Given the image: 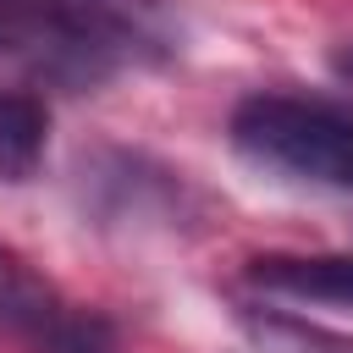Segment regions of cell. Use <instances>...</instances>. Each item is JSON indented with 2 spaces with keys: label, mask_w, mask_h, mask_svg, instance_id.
<instances>
[{
  "label": "cell",
  "mask_w": 353,
  "mask_h": 353,
  "mask_svg": "<svg viewBox=\"0 0 353 353\" xmlns=\"http://www.w3.org/2000/svg\"><path fill=\"white\" fill-rule=\"evenodd\" d=\"M232 149L281 182L353 193V110L303 94H248L232 110Z\"/></svg>",
  "instance_id": "6da1fadb"
},
{
  "label": "cell",
  "mask_w": 353,
  "mask_h": 353,
  "mask_svg": "<svg viewBox=\"0 0 353 353\" xmlns=\"http://www.w3.org/2000/svg\"><path fill=\"white\" fill-rule=\"evenodd\" d=\"M0 320L22 325L44 353H105L110 347V336H105L99 320L61 309L6 248H0Z\"/></svg>",
  "instance_id": "7a4b0ae2"
},
{
  "label": "cell",
  "mask_w": 353,
  "mask_h": 353,
  "mask_svg": "<svg viewBox=\"0 0 353 353\" xmlns=\"http://www.w3.org/2000/svg\"><path fill=\"white\" fill-rule=\"evenodd\" d=\"M248 287L287 303L353 309V254H265L248 265Z\"/></svg>",
  "instance_id": "3957f363"
},
{
  "label": "cell",
  "mask_w": 353,
  "mask_h": 353,
  "mask_svg": "<svg viewBox=\"0 0 353 353\" xmlns=\"http://www.w3.org/2000/svg\"><path fill=\"white\" fill-rule=\"evenodd\" d=\"M50 110L28 88H0V182H28L44 165Z\"/></svg>",
  "instance_id": "277c9868"
},
{
  "label": "cell",
  "mask_w": 353,
  "mask_h": 353,
  "mask_svg": "<svg viewBox=\"0 0 353 353\" xmlns=\"http://www.w3.org/2000/svg\"><path fill=\"white\" fill-rule=\"evenodd\" d=\"M276 347H281V353H353V342H336V336H314V331H287Z\"/></svg>",
  "instance_id": "5b68a950"
},
{
  "label": "cell",
  "mask_w": 353,
  "mask_h": 353,
  "mask_svg": "<svg viewBox=\"0 0 353 353\" xmlns=\"http://www.w3.org/2000/svg\"><path fill=\"white\" fill-rule=\"evenodd\" d=\"M331 72H336V77H342V83H347V88H353V39H347V44H336V50H331Z\"/></svg>",
  "instance_id": "8992f818"
},
{
  "label": "cell",
  "mask_w": 353,
  "mask_h": 353,
  "mask_svg": "<svg viewBox=\"0 0 353 353\" xmlns=\"http://www.w3.org/2000/svg\"><path fill=\"white\" fill-rule=\"evenodd\" d=\"M0 44H11V28H6V11H0Z\"/></svg>",
  "instance_id": "52a82bcc"
}]
</instances>
